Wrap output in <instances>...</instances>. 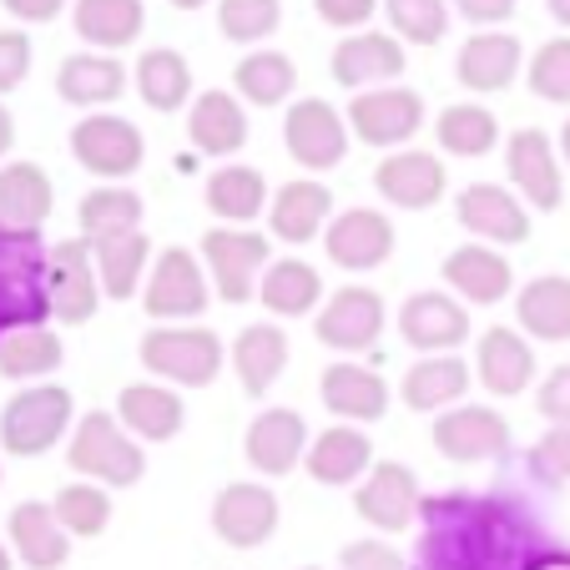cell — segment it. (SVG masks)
Returning a JSON list of instances; mask_svg holds the SVG:
<instances>
[{"mask_svg":"<svg viewBox=\"0 0 570 570\" xmlns=\"http://www.w3.org/2000/svg\"><path fill=\"white\" fill-rule=\"evenodd\" d=\"M420 570H525L540 546V525L510 495H424Z\"/></svg>","mask_w":570,"mask_h":570,"instance_id":"obj_1","label":"cell"},{"mask_svg":"<svg viewBox=\"0 0 570 570\" xmlns=\"http://www.w3.org/2000/svg\"><path fill=\"white\" fill-rule=\"evenodd\" d=\"M46 258L51 248H41V233L0 227V338H11L16 328H41L51 318Z\"/></svg>","mask_w":570,"mask_h":570,"instance_id":"obj_2","label":"cell"},{"mask_svg":"<svg viewBox=\"0 0 570 570\" xmlns=\"http://www.w3.org/2000/svg\"><path fill=\"white\" fill-rule=\"evenodd\" d=\"M66 464H71L81 480L107 484V490H131V484L147 474L141 444L131 440L117 414H107V410L81 414V424L71 430V444H66Z\"/></svg>","mask_w":570,"mask_h":570,"instance_id":"obj_3","label":"cell"},{"mask_svg":"<svg viewBox=\"0 0 570 570\" xmlns=\"http://www.w3.org/2000/svg\"><path fill=\"white\" fill-rule=\"evenodd\" d=\"M141 368L161 384H183V389H207L227 364V348L213 328H173V323H157L151 334H141Z\"/></svg>","mask_w":570,"mask_h":570,"instance_id":"obj_4","label":"cell"},{"mask_svg":"<svg viewBox=\"0 0 570 570\" xmlns=\"http://www.w3.org/2000/svg\"><path fill=\"white\" fill-rule=\"evenodd\" d=\"M76 420V399L61 384H31L0 410V450L16 460H36V454L56 450Z\"/></svg>","mask_w":570,"mask_h":570,"instance_id":"obj_5","label":"cell"},{"mask_svg":"<svg viewBox=\"0 0 570 570\" xmlns=\"http://www.w3.org/2000/svg\"><path fill=\"white\" fill-rule=\"evenodd\" d=\"M203 258L217 283V298L248 303V298H258V283L273 263V243L263 233H253V227H207Z\"/></svg>","mask_w":570,"mask_h":570,"instance_id":"obj_6","label":"cell"},{"mask_svg":"<svg viewBox=\"0 0 570 570\" xmlns=\"http://www.w3.org/2000/svg\"><path fill=\"white\" fill-rule=\"evenodd\" d=\"M46 298H51V318L56 323H91L101 308V278H97V258H91L87 237H66L56 243L46 258Z\"/></svg>","mask_w":570,"mask_h":570,"instance_id":"obj_7","label":"cell"},{"mask_svg":"<svg viewBox=\"0 0 570 570\" xmlns=\"http://www.w3.org/2000/svg\"><path fill=\"white\" fill-rule=\"evenodd\" d=\"M71 157L81 161L91 177H101V183H121V177H131L141 167L147 141H141V131L131 127L127 117L91 111V117H81L71 127Z\"/></svg>","mask_w":570,"mask_h":570,"instance_id":"obj_8","label":"cell"},{"mask_svg":"<svg viewBox=\"0 0 570 570\" xmlns=\"http://www.w3.org/2000/svg\"><path fill=\"white\" fill-rule=\"evenodd\" d=\"M207 303H213V293H207L203 263L187 248H161V258L151 263V273H147V288H141L147 318L187 323V318H203Z\"/></svg>","mask_w":570,"mask_h":570,"instance_id":"obj_9","label":"cell"},{"mask_svg":"<svg viewBox=\"0 0 570 570\" xmlns=\"http://www.w3.org/2000/svg\"><path fill=\"white\" fill-rule=\"evenodd\" d=\"M420 480L410 464L399 460H374V470L364 474V484L354 490V510L364 525H374L379 535H404L420 520Z\"/></svg>","mask_w":570,"mask_h":570,"instance_id":"obj_10","label":"cell"},{"mask_svg":"<svg viewBox=\"0 0 570 570\" xmlns=\"http://www.w3.org/2000/svg\"><path fill=\"white\" fill-rule=\"evenodd\" d=\"M348 117H338L328 101L308 97V101H293L288 121H283V141H288V157L298 161L303 173H328L338 161L348 157Z\"/></svg>","mask_w":570,"mask_h":570,"instance_id":"obj_11","label":"cell"},{"mask_svg":"<svg viewBox=\"0 0 570 570\" xmlns=\"http://www.w3.org/2000/svg\"><path fill=\"white\" fill-rule=\"evenodd\" d=\"M424 127V97L410 87H379V91H358L348 101V131L364 147H399Z\"/></svg>","mask_w":570,"mask_h":570,"instance_id":"obj_12","label":"cell"},{"mask_svg":"<svg viewBox=\"0 0 570 570\" xmlns=\"http://www.w3.org/2000/svg\"><path fill=\"white\" fill-rule=\"evenodd\" d=\"M384 318H389L384 298H379L374 288L348 283V288H338L334 298L323 303L318 318H313V338H318L323 348H334V354H364V348L379 344Z\"/></svg>","mask_w":570,"mask_h":570,"instance_id":"obj_13","label":"cell"},{"mask_svg":"<svg viewBox=\"0 0 570 570\" xmlns=\"http://www.w3.org/2000/svg\"><path fill=\"white\" fill-rule=\"evenodd\" d=\"M430 440L444 460L484 464L510 450V420L500 410H484V404H454V410H444L440 420H434Z\"/></svg>","mask_w":570,"mask_h":570,"instance_id":"obj_14","label":"cell"},{"mask_svg":"<svg viewBox=\"0 0 570 570\" xmlns=\"http://www.w3.org/2000/svg\"><path fill=\"white\" fill-rule=\"evenodd\" d=\"M454 217L460 227L484 243V248H515V243H530V213L510 187L495 183H470L454 203Z\"/></svg>","mask_w":570,"mask_h":570,"instance_id":"obj_15","label":"cell"},{"mask_svg":"<svg viewBox=\"0 0 570 570\" xmlns=\"http://www.w3.org/2000/svg\"><path fill=\"white\" fill-rule=\"evenodd\" d=\"M278 495H273L268 484H223L213 500V530L223 546L233 550H258L273 540V530H278Z\"/></svg>","mask_w":570,"mask_h":570,"instance_id":"obj_16","label":"cell"},{"mask_svg":"<svg viewBox=\"0 0 570 570\" xmlns=\"http://www.w3.org/2000/svg\"><path fill=\"white\" fill-rule=\"evenodd\" d=\"M323 248H328V263H338L344 273L384 268L394 258V223L379 207H348V213H338L328 223Z\"/></svg>","mask_w":570,"mask_h":570,"instance_id":"obj_17","label":"cell"},{"mask_svg":"<svg viewBox=\"0 0 570 570\" xmlns=\"http://www.w3.org/2000/svg\"><path fill=\"white\" fill-rule=\"evenodd\" d=\"M505 173H510L515 193L525 197L530 207H540V213H556L560 207L566 177H560L556 141H550L540 127H520L515 137L505 141Z\"/></svg>","mask_w":570,"mask_h":570,"instance_id":"obj_18","label":"cell"},{"mask_svg":"<svg viewBox=\"0 0 570 570\" xmlns=\"http://www.w3.org/2000/svg\"><path fill=\"white\" fill-rule=\"evenodd\" d=\"M444 183H450V173H444V161L434 157V151H389L384 161H379L374 173V187L384 203L404 207V213H424V207H434L444 197Z\"/></svg>","mask_w":570,"mask_h":570,"instance_id":"obj_19","label":"cell"},{"mask_svg":"<svg viewBox=\"0 0 570 570\" xmlns=\"http://www.w3.org/2000/svg\"><path fill=\"white\" fill-rule=\"evenodd\" d=\"M404 41L384 31H354L334 46V81L348 91H379L384 81L404 76Z\"/></svg>","mask_w":570,"mask_h":570,"instance_id":"obj_20","label":"cell"},{"mask_svg":"<svg viewBox=\"0 0 570 570\" xmlns=\"http://www.w3.org/2000/svg\"><path fill=\"white\" fill-rule=\"evenodd\" d=\"M520 66H525V51L510 31H474L470 41L460 46V87L474 91V97H500V91L515 87Z\"/></svg>","mask_w":570,"mask_h":570,"instance_id":"obj_21","label":"cell"},{"mask_svg":"<svg viewBox=\"0 0 570 570\" xmlns=\"http://www.w3.org/2000/svg\"><path fill=\"white\" fill-rule=\"evenodd\" d=\"M399 334H404L410 348H420V354H454V348L470 338V313H464L460 298L414 293V298L399 308Z\"/></svg>","mask_w":570,"mask_h":570,"instance_id":"obj_22","label":"cell"},{"mask_svg":"<svg viewBox=\"0 0 570 570\" xmlns=\"http://www.w3.org/2000/svg\"><path fill=\"white\" fill-rule=\"evenodd\" d=\"M308 424H303L298 410H263L258 420L248 424V440H243V450H248V464L258 474H268V480H283V474H293L303 464V454H308Z\"/></svg>","mask_w":570,"mask_h":570,"instance_id":"obj_23","label":"cell"},{"mask_svg":"<svg viewBox=\"0 0 570 570\" xmlns=\"http://www.w3.org/2000/svg\"><path fill=\"white\" fill-rule=\"evenodd\" d=\"M334 223V193L313 177H298V183H283L268 203V233L278 243H313L318 233H328Z\"/></svg>","mask_w":570,"mask_h":570,"instance_id":"obj_24","label":"cell"},{"mask_svg":"<svg viewBox=\"0 0 570 570\" xmlns=\"http://www.w3.org/2000/svg\"><path fill=\"white\" fill-rule=\"evenodd\" d=\"M474 379H480L490 394L515 399L530 389L535 379V348L515 334V328H484V338L474 344Z\"/></svg>","mask_w":570,"mask_h":570,"instance_id":"obj_25","label":"cell"},{"mask_svg":"<svg viewBox=\"0 0 570 570\" xmlns=\"http://www.w3.org/2000/svg\"><path fill=\"white\" fill-rule=\"evenodd\" d=\"M318 394H323V410L348 424H374L389 414L384 374H374V368H364V364H328L318 379Z\"/></svg>","mask_w":570,"mask_h":570,"instance_id":"obj_26","label":"cell"},{"mask_svg":"<svg viewBox=\"0 0 570 570\" xmlns=\"http://www.w3.org/2000/svg\"><path fill=\"white\" fill-rule=\"evenodd\" d=\"M444 283H450L464 303L490 308V303L510 298V288H515V268H510V258L500 248L464 243V248H454L450 258H444Z\"/></svg>","mask_w":570,"mask_h":570,"instance_id":"obj_27","label":"cell"},{"mask_svg":"<svg viewBox=\"0 0 570 570\" xmlns=\"http://www.w3.org/2000/svg\"><path fill=\"white\" fill-rule=\"evenodd\" d=\"M51 207H56V187L41 161H11V167H0V227L41 233Z\"/></svg>","mask_w":570,"mask_h":570,"instance_id":"obj_28","label":"cell"},{"mask_svg":"<svg viewBox=\"0 0 570 570\" xmlns=\"http://www.w3.org/2000/svg\"><path fill=\"white\" fill-rule=\"evenodd\" d=\"M117 420L131 440L161 444V440H173V434H183L187 410H183V394L167 384H127L117 394Z\"/></svg>","mask_w":570,"mask_h":570,"instance_id":"obj_29","label":"cell"},{"mask_svg":"<svg viewBox=\"0 0 570 570\" xmlns=\"http://www.w3.org/2000/svg\"><path fill=\"white\" fill-rule=\"evenodd\" d=\"M303 470L318 484H354L374 470V444H368V434L358 424H334V430H323L308 444Z\"/></svg>","mask_w":570,"mask_h":570,"instance_id":"obj_30","label":"cell"},{"mask_svg":"<svg viewBox=\"0 0 570 570\" xmlns=\"http://www.w3.org/2000/svg\"><path fill=\"white\" fill-rule=\"evenodd\" d=\"M11 550H16V560L31 570H61L66 560H71V535H66V525L56 520L51 505L21 500V505L11 510Z\"/></svg>","mask_w":570,"mask_h":570,"instance_id":"obj_31","label":"cell"},{"mask_svg":"<svg viewBox=\"0 0 570 570\" xmlns=\"http://www.w3.org/2000/svg\"><path fill=\"white\" fill-rule=\"evenodd\" d=\"M227 358H233V374L243 384V394L263 399L283 379V368H288V334H283L278 323H248L233 338V354Z\"/></svg>","mask_w":570,"mask_h":570,"instance_id":"obj_32","label":"cell"},{"mask_svg":"<svg viewBox=\"0 0 570 570\" xmlns=\"http://www.w3.org/2000/svg\"><path fill=\"white\" fill-rule=\"evenodd\" d=\"M470 384H474V368L464 364V358L424 354L420 364L404 374V389H399V394H404V404H410L414 414H444L470 394Z\"/></svg>","mask_w":570,"mask_h":570,"instance_id":"obj_33","label":"cell"},{"mask_svg":"<svg viewBox=\"0 0 570 570\" xmlns=\"http://www.w3.org/2000/svg\"><path fill=\"white\" fill-rule=\"evenodd\" d=\"M187 137L203 157H233L248 141V117H243V101L233 91H203L193 101V117H187Z\"/></svg>","mask_w":570,"mask_h":570,"instance_id":"obj_34","label":"cell"},{"mask_svg":"<svg viewBox=\"0 0 570 570\" xmlns=\"http://www.w3.org/2000/svg\"><path fill=\"white\" fill-rule=\"evenodd\" d=\"M268 177L258 173V167H237V161H227V167H217L213 177H207V213L223 217V227H248L253 217L268 213Z\"/></svg>","mask_w":570,"mask_h":570,"instance_id":"obj_35","label":"cell"},{"mask_svg":"<svg viewBox=\"0 0 570 570\" xmlns=\"http://www.w3.org/2000/svg\"><path fill=\"white\" fill-rule=\"evenodd\" d=\"M515 318L540 344H566L570 338V278H560V273L530 278L515 298Z\"/></svg>","mask_w":570,"mask_h":570,"instance_id":"obj_36","label":"cell"},{"mask_svg":"<svg viewBox=\"0 0 570 570\" xmlns=\"http://www.w3.org/2000/svg\"><path fill=\"white\" fill-rule=\"evenodd\" d=\"M91 258H97V278L107 298H137L147 288V273H151V237L147 233H127V237H111V243H91Z\"/></svg>","mask_w":570,"mask_h":570,"instance_id":"obj_37","label":"cell"},{"mask_svg":"<svg viewBox=\"0 0 570 570\" xmlns=\"http://www.w3.org/2000/svg\"><path fill=\"white\" fill-rule=\"evenodd\" d=\"M76 36L97 51H121L141 36L147 26V6L141 0H76V16H71Z\"/></svg>","mask_w":570,"mask_h":570,"instance_id":"obj_38","label":"cell"},{"mask_svg":"<svg viewBox=\"0 0 570 570\" xmlns=\"http://www.w3.org/2000/svg\"><path fill=\"white\" fill-rule=\"evenodd\" d=\"M318 298H323V278H318V268L303 258L268 263V273H263V283H258V303L273 318H308V313L318 308Z\"/></svg>","mask_w":570,"mask_h":570,"instance_id":"obj_39","label":"cell"},{"mask_svg":"<svg viewBox=\"0 0 570 570\" xmlns=\"http://www.w3.org/2000/svg\"><path fill=\"white\" fill-rule=\"evenodd\" d=\"M127 91V71L111 56H66L56 71V97L71 107H111Z\"/></svg>","mask_w":570,"mask_h":570,"instance_id":"obj_40","label":"cell"},{"mask_svg":"<svg viewBox=\"0 0 570 570\" xmlns=\"http://www.w3.org/2000/svg\"><path fill=\"white\" fill-rule=\"evenodd\" d=\"M137 91L151 111H161V117H167V111H183L187 97H193V66H187V56L173 51V46H151V51H141Z\"/></svg>","mask_w":570,"mask_h":570,"instance_id":"obj_41","label":"cell"},{"mask_svg":"<svg viewBox=\"0 0 570 570\" xmlns=\"http://www.w3.org/2000/svg\"><path fill=\"white\" fill-rule=\"evenodd\" d=\"M81 217V237L87 243H111V237H127V233H141V197L121 183H107V187H91L76 207Z\"/></svg>","mask_w":570,"mask_h":570,"instance_id":"obj_42","label":"cell"},{"mask_svg":"<svg viewBox=\"0 0 570 570\" xmlns=\"http://www.w3.org/2000/svg\"><path fill=\"white\" fill-rule=\"evenodd\" d=\"M233 87L253 107H283L293 97V87H298V66L283 51H253L233 66Z\"/></svg>","mask_w":570,"mask_h":570,"instance_id":"obj_43","label":"cell"},{"mask_svg":"<svg viewBox=\"0 0 570 570\" xmlns=\"http://www.w3.org/2000/svg\"><path fill=\"white\" fill-rule=\"evenodd\" d=\"M434 137H440V147L450 151V157H484V151H495V141H500V121L490 107L454 101V107L440 111Z\"/></svg>","mask_w":570,"mask_h":570,"instance_id":"obj_44","label":"cell"},{"mask_svg":"<svg viewBox=\"0 0 570 570\" xmlns=\"http://www.w3.org/2000/svg\"><path fill=\"white\" fill-rule=\"evenodd\" d=\"M66 358V344L51 328H16L11 338H0V374L6 379H46L56 374Z\"/></svg>","mask_w":570,"mask_h":570,"instance_id":"obj_45","label":"cell"},{"mask_svg":"<svg viewBox=\"0 0 570 570\" xmlns=\"http://www.w3.org/2000/svg\"><path fill=\"white\" fill-rule=\"evenodd\" d=\"M56 520L66 525V535L71 540H97L101 530L111 525V495H107V484H61V495L51 500Z\"/></svg>","mask_w":570,"mask_h":570,"instance_id":"obj_46","label":"cell"},{"mask_svg":"<svg viewBox=\"0 0 570 570\" xmlns=\"http://www.w3.org/2000/svg\"><path fill=\"white\" fill-rule=\"evenodd\" d=\"M283 6L278 0H217V26H223L227 41L237 46H258L278 31Z\"/></svg>","mask_w":570,"mask_h":570,"instance_id":"obj_47","label":"cell"},{"mask_svg":"<svg viewBox=\"0 0 570 570\" xmlns=\"http://www.w3.org/2000/svg\"><path fill=\"white\" fill-rule=\"evenodd\" d=\"M384 16L404 46H440L444 41V0H384Z\"/></svg>","mask_w":570,"mask_h":570,"instance_id":"obj_48","label":"cell"},{"mask_svg":"<svg viewBox=\"0 0 570 570\" xmlns=\"http://www.w3.org/2000/svg\"><path fill=\"white\" fill-rule=\"evenodd\" d=\"M530 91L540 101L570 107V36H556V41H546L530 56Z\"/></svg>","mask_w":570,"mask_h":570,"instance_id":"obj_49","label":"cell"},{"mask_svg":"<svg viewBox=\"0 0 570 570\" xmlns=\"http://www.w3.org/2000/svg\"><path fill=\"white\" fill-rule=\"evenodd\" d=\"M525 464L540 484H570V424H550V430L530 444Z\"/></svg>","mask_w":570,"mask_h":570,"instance_id":"obj_50","label":"cell"},{"mask_svg":"<svg viewBox=\"0 0 570 570\" xmlns=\"http://www.w3.org/2000/svg\"><path fill=\"white\" fill-rule=\"evenodd\" d=\"M338 566L344 570H410L389 540H348V546L338 550Z\"/></svg>","mask_w":570,"mask_h":570,"instance_id":"obj_51","label":"cell"},{"mask_svg":"<svg viewBox=\"0 0 570 570\" xmlns=\"http://www.w3.org/2000/svg\"><path fill=\"white\" fill-rule=\"evenodd\" d=\"M26 76H31V36L0 31V97L21 87Z\"/></svg>","mask_w":570,"mask_h":570,"instance_id":"obj_52","label":"cell"},{"mask_svg":"<svg viewBox=\"0 0 570 570\" xmlns=\"http://www.w3.org/2000/svg\"><path fill=\"white\" fill-rule=\"evenodd\" d=\"M535 410L546 414L550 424H570V364L550 368V379H540V389H535Z\"/></svg>","mask_w":570,"mask_h":570,"instance_id":"obj_53","label":"cell"},{"mask_svg":"<svg viewBox=\"0 0 570 570\" xmlns=\"http://www.w3.org/2000/svg\"><path fill=\"white\" fill-rule=\"evenodd\" d=\"M313 11H318L328 26L358 31V26H368V16L379 11V0H313Z\"/></svg>","mask_w":570,"mask_h":570,"instance_id":"obj_54","label":"cell"},{"mask_svg":"<svg viewBox=\"0 0 570 570\" xmlns=\"http://www.w3.org/2000/svg\"><path fill=\"white\" fill-rule=\"evenodd\" d=\"M454 11L464 16V21H474V26H500V21H510L515 16V0H454Z\"/></svg>","mask_w":570,"mask_h":570,"instance_id":"obj_55","label":"cell"},{"mask_svg":"<svg viewBox=\"0 0 570 570\" xmlns=\"http://www.w3.org/2000/svg\"><path fill=\"white\" fill-rule=\"evenodd\" d=\"M6 11H11L16 21H26V26H46V21H56V16L66 11V0H6Z\"/></svg>","mask_w":570,"mask_h":570,"instance_id":"obj_56","label":"cell"},{"mask_svg":"<svg viewBox=\"0 0 570 570\" xmlns=\"http://www.w3.org/2000/svg\"><path fill=\"white\" fill-rule=\"evenodd\" d=\"M525 570H570V550L566 546H540Z\"/></svg>","mask_w":570,"mask_h":570,"instance_id":"obj_57","label":"cell"},{"mask_svg":"<svg viewBox=\"0 0 570 570\" xmlns=\"http://www.w3.org/2000/svg\"><path fill=\"white\" fill-rule=\"evenodd\" d=\"M11 141H16V121H11V111L0 107V157L11 151Z\"/></svg>","mask_w":570,"mask_h":570,"instance_id":"obj_58","label":"cell"},{"mask_svg":"<svg viewBox=\"0 0 570 570\" xmlns=\"http://www.w3.org/2000/svg\"><path fill=\"white\" fill-rule=\"evenodd\" d=\"M546 6H550V16H556V21L570 31V0H546Z\"/></svg>","mask_w":570,"mask_h":570,"instance_id":"obj_59","label":"cell"},{"mask_svg":"<svg viewBox=\"0 0 570 570\" xmlns=\"http://www.w3.org/2000/svg\"><path fill=\"white\" fill-rule=\"evenodd\" d=\"M173 6H177V11H203L207 0H173Z\"/></svg>","mask_w":570,"mask_h":570,"instance_id":"obj_60","label":"cell"},{"mask_svg":"<svg viewBox=\"0 0 570 570\" xmlns=\"http://www.w3.org/2000/svg\"><path fill=\"white\" fill-rule=\"evenodd\" d=\"M560 151H566V167H570V121H566V131H560Z\"/></svg>","mask_w":570,"mask_h":570,"instance_id":"obj_61","label":"cell"},{"mask_svg":"<svg viewBox=\"0 0 570 570\" xmlns=\"http://www.w3.org/2000/svg\"><path fill=\"white\" fill-rule=\"evenodd\" d=\"M0 570H16V560H11V550L0 546Z\"/></svg>","mask_w":570,"mask_h":570,"instance_id":"obj_62","label":"cell"},{"mask_svg":"<svg viewBox=\"0 0 570 570\" xmlns=\"http://www.w3.org/2000/svg\"><path fill=\"white\" fill-rule=\"evenodd\" d=\"M298 570H318V566H298Z\"/></svg>","mask_w":570,"mask_h":570,"instance_id":"obj_63","label":"cell"}]
</instances>
